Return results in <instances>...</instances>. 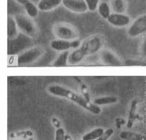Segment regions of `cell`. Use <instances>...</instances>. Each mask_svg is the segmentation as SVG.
I'll return each instance as SVG.
<instances>
[{
	"instance_id": "obj_1",
	"label": "cell",
	"mask_w": 146,
	"mask_h": 140,
	"mask_svg": "<svg viewBox=\"0 0 146 140\" xmlns=\"http://www.w3.org/2000/svg\"><path fill=\"white\" fill-rule=\"evenodd\" d=\"M105 42L104 36L101 34H95L87 38L81 42L78 49L73 50L70 52L68 62L74 64L80 62L85 57L99 52L102 49Z\"/></svg>"
},
{
	"instance_id": "obj_2",
	"label": "cell",
	"mask_w": 146,
	"mask_h": 140,
	"mask_svg": "<svg viewBox=\"0 0 146 140\" xmlns=\"http://www.w3.org/2000/svg\"><path fill=\"white\" fill-rule=\"evenodd\" d=\"M48 91L52 94L66 98L74 102L81 107L95 114H98L101 112V109L97 105L87 101L84 98L78 95L74 92L61 86L58 85H52L49 87Z\"/></svg>"
},
{
	"instance_id": "obj_3",
	"label": "cell",
	"mask_w": 146,
	"mask_h": 140,
	"mask_svg": "<svg viewBox=\"0 0 146 140\" xmlns=\"http://www.w3.org/2000/svg\"><path fill=\"white\" fill-rule=\"evenodd\" d=\"M13 17L19 30L23 34L31 39L37 36L38 28L32 18L22 13L15 14Z\"/></svg>"
},
{
	"instance_id": "obj_4",
	"label": "cell",
	"mask_w": 146,
	"mask_h": 140,
	"mask_svg": "<svg viewBox=\"0 0 146 140\" xmlns=\"http://www.w3.org/2000/svg\"><path fill=\"white\" fill-rule=\"evenodd\" d=\"M53 34L57 39L71 42L79 39V32L72 25L66 23H57L53 26Z\"/></svg>"
},
{
	"instance_id": "obj_5",
	"label": "cell",
	"mask_w": 146,
	"mask_h": 140,
	"mask_svg": "<svg viewBox=\"0 0 146 140\" xmlns=\"http://www.w3.org/2000/svg\"><path fill=\"white\" fill-rule=\"evenodd\" d=\"M45 50L42 46H32L17 55V62L21 64L33 62L43 56Z\"/></svg>"
},
{
	"instance_id": "obj_6",
	"label": "cell",
	"mask_w": 146,
	"mask_h": 140,
	"mask_svg": "<svg viewBox=\"0 0 146 140\" xmlns=\"http://www.w3.org/2000/svg\"><path fill=\"white\" fill-rule=\"evenodd\" d=\"M146 31V15L143 14L133 21L128 30V34L131 38H136Z\"/></svg>"
},
{
	"instance_id": "obj_7",
	"label": "cell",
	"mask_w": 146,
	"mask_h": 140,
	"mask_svg": "<svg viewBox=\"0 0 146 140\" xmlns=\"http://www.w3.org/2000/svg\"><path fill=\"white\" fill-rule=\"evenodd\" d=\"M63 6L75 13H84L88 11L85 0H62Z\"/></svg>"
},
{
	"instance_id": "obj_8",
	"label": "cell",
	"mask_w": 146,
	"mask_h": 140,
	"mask_svg": "<svg viewBox=\"0 0 146 140\" xmlns=\"http://www.w3.org/2000/svg\"><path fill=\"white\" fill-rule=\"evenodd\" d=\"M107 20L113 26L123 28L130 24L131 19L128 15L113 13L109 15Z\"/></svg>"
},
{
	"instance_id": "obj_9",
	"label": "cell",
	"mask_w": 146,
	"mask_h": 140,
	"mask_svg": "<svg viewBox=\"0 0 146 140\" xmlns=\"http://www.w3.org/2000/svg\"><path fill=\"white\" fill-rule=\"evenodd\" d=\"M101 60L109 65H120L121 61L114 52L111 50L104 49L99 51Z\"/></svg>"
},
{
	"instance_id": "obj_10",
	"label": "cell",
	"mask_w": 146,
	"mask_h": 140,
	"mask_svg": "<svg viewBox=\"0 0 146 140\" xmlns=\"http://www.w3.org/2000/svg\"><path fill=\"white\" fill-rule=\"evenodd\" d=\"M62 0H40L37 7L42 12H49L58 7Z\"/></svg>"
},
{
	"instance_id": "obj_11",
	"label": "cell",
	"mask_w": 146,
	"mask_h": 140,
	"mask_svg": "<svg viewBox=\"0 0 146 140\" xmlns=\"http://www.w3.org/2000/svg\"><path fill=\"white\" fill-rule=\"evenodd\" d=\"M109 7L110 10L115 13L125 14L128 9L127 0H110Z\"/></svg>"
},
{
	"instance_id": "obj_12",
	"label": "cell",
	"mask_w": 146,
	"mask_h": 140,
	"mask_svg": "<svg viewBox=\"0 0 146 140\" xmlns=\"http://www.w3.org/2000/svg\"><path fill=\"white\" fill-rule=\"evenodd\" d=\"M19 29L13 16L9 15L7 17V38L10 40L16 39L19 35Z\"/></svg>"
},
{
	"instance_id": "obj_13",
	"label": "cell",
	"mask_w": 146,
	"mask_h": 140,
	"mask_svg": "<svg viewBox=\"0 0 146 140\" xmlns=\"http://www.w3.org/2000/svg\"><path fill=\"white\" fill-rule=\"evenodd\" d=\"M51 49L58 52H64L71 49L70 42L61 39H54L50 43Z\"/></svg>"
},
{
	"instance_id": "obj_14",
	"label": "cell",
	"mask_w": 146,
	"mask_h": 140,
	"mask_svg": "<svg viewBox=\"0 0 146 140\" xmlns=\"http://www.w3.org/2000/svg\"><path fill=\"white\" fill-rule=\"evenodd\" d=\"M98 11L101 17L104 19H107L111 14L109 5L106 2H100L98 6Z\"/></svg>"
},
{
	"instance_id": "obj_15",
	"label": "cell",
	"mask_w": 146,
	"mask_h": 140,
	"mask_svg": "<svg viewBox=\"0 0 146 140\" xmlns=\"http://www.w3.org/2000/svg\"><path fill=\"white\" fill-rule=\"evenodd\" d=\"M69 54L70 52L69 51H64L61 53L54 62L53 66L54 67L66 66L68 61V57H69Z\"/></svg>"
},
{
	"instance_id": "obj_16",
	"label": "cell",
	"mask_w": 146,
	"mask_h": 140,
	"mask_svg": "<svg viewBox=\"0 0 146 140\" xmlns=\"http://www.w3.org/2000/svg\"><path fill=\"white\" fill-rule=\"evenodd\" d=\"M122 139L125 140H145L144 137L139 133L129 131H123L120 134Z\"/></svg>"
},
{
	"instance_id": "obj_17",
	"label": "cell",
	"mask_w": 146,
	"mask_h": 140,
	"mask_svg": "<svg viewBox=\"0 0 146 140\" xmlns=\"http://www.w3.org/2000/svg\"><path fill=\"white\" fill-rule=\"evenodd\" d=\"M104 132V130L102 128H98L87 133L82 137V140H94L97 139Z\"/></svg>"
},
{
	"instance_id": "obj_18",
	"label": "cell",
	"mask_w": 146,
	"mask_h": 140,
	"mask_svg": "<svg viewBox=\"0 0 146 140\" xmlns=\"http://www.w3.org/2000/svg\"><path fill=\"white\" fill-rule=\"evenodd\" d=\"M117 101V98L115 97L109 96L96 99L94 101V103L95 105H104L115 103Z\"/></svg>"
},
{
	"instance_id": "obj_19",
	"label": "cell",
	"mask_w": 146,
	"mask_h": 140,
	"mask_svg": "<svg viewBox=\"0 0 146 140\" xmlns=\"http://www.w3.org/2000/svg\"><path fill=\"white\" fill-rule=\"evenodd\" d=\"M17 3L23 6L25 11L27 12H29L32 8L35 6V4L31 0H14Z\"/></svg>"
},
{
	"instance_id": "obj_20",
	"label": "cell",
	"mask_w": 146,
	"mask_h": 140,
	"mask_svg": "<svg viewBox=\"0 0 146 140\" xmlns=\"http://www.w3.org/2000/svg\"><path fill=\"white\" fill-rule=\"evenodd\" d=\"M100 0H85L88 10L93 12L97 9L98 4L100 3Z\"/></svg>"
},
{
	"instance_id": "obj_21",
	"label": "cell",
	"mask_w": 146,
	"mask_h": 140,
	"mask_svg": "<svg viewBox=\"0 0 146 140\" xmlns=\"http://www.w3.org/2000/svg\"><path fill=\"white\" fill-rule=\"evenodd\" d=\"M113 132L114 131L112 129H109L106 132H104L97 140H107L113 134Z\"/></svg>"
},
{
	"instance_id": "obj_22",
	"label": "cell",
	"mask_w": 146,
	"mask_h": 140,
	"mask_svg": "<svg viewBox=\"0 0 146 140\" xmlns=\"http://www.w3.org/2000/svg\"><path fill=\"white\" fill-rule=\"evenodd\" d=\"M64 131L62 128H59L56 131V140H64Z\"/></svg>"
},
{
	"instance_id": "obj_23",
	"label": "cell",
	"mask_w": 146,
	"mask_h": 140,
	"mask_svg": "<svg viewBox=\"0 0 146 140\" xmlns=\"http://www.w3.org/2000/svg\"><path fill=\"white\" fill-rule=\"evenodd\" d=\"M81 43V42L79 39H76L71 41L70 42L71 49L73 50L77 49L80 46Z\"/></svg>"
},
{
	"instance_id": "obj_24",
	"label": "cell",
	"mask_w": 146,
	"mask_h": 140,
	"mask_svg": "<svg viewBox=\"0 0 146 140\" xmlns=\"http://www.w3.org/2000/svg\"><path fill=\"white\" fill-rule=\"evenodd\" d=\"M53 122L54 123V125H55V126H56L57 127V125H56V124H58V125L59 126V124H58V123H59V122L58 121V120L56 119H53Z\"/></svg>"
},
{
	"instance_id": "obj_25",
	"label": "cell",
	"mask_w": 146,
	"mask_h": 140,
	"mask_svg": "<svg viewBox=\"0 0 146 140\" xmlns=\"http://www.w3.org/2000/svg\"><path fill=\"white\" fill-rule=\"evenodd\" d=\"M64 140H72L71 139V137L68 135H64Z\"/></svg>"
},
{
	"instance_id": "obj_26",
	"label": "cell",
	"mask_w": 146,
	"mask_h": 140,
	"mask_svg": "<svg viewBox=\"0 0 146 140\" xmlns=\"http://www.w3.org/2000/svg\"><path fill=\"white\" fill-rule=\"evenodd\" d=\"M29 140H34V139H32V138H30V139Z\"/></svg>"
},
{
	"instance_id": "obj_27",
	"label": "cell",
	"mask_w": 146,
	"mask_h": 140,
	"mask_svg": "<svg viewBox=\"0 0 146 140\" xmlns=\"http://www.w3.org/2000/svg\"></svg>"
}]
</instances>
